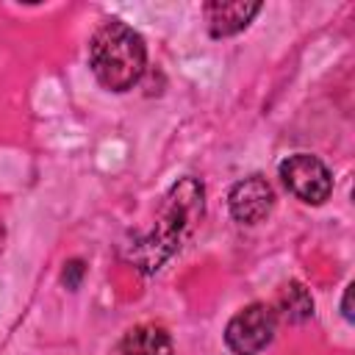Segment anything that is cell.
<instances>
[{"label": "cell", "instance_id": "4", "mask_svg": "<svg viewBox=\"0 0 355 355\" xmlns=\"http://www.w3.org/2000/svg\"><path fill=\"white\" fill-rule=\"evenodd\" d=\"M280 180L286 183V189L302 200L305 205H322L330 194H333V175L324 166V161H319L311 153H294L286 161H280Z\"/></svg>", "mask_w": 355, "mask_h": 355}, {"label": "cell", "instance_id": "7", "mask_svg": "<svg viewBox=\"0 0 355 355\" xmlns=\"http://www.w3.org/2000/svg\"><path fill=\"white\" fill-rule=\"evenodd\" d=\"M119 355H175V347L161 324H136L122 336Z\"/></svg>", "mask_w": 355, "mask_h": 355}, {"label": "cell", "instance_id": "3", "mask_svg": "<svg viewBox=\"0 0 355 355\" xmlns=\"http://www.w3.org/2000/svg\"><path fill=\"white\" fill-rule=\"evenodd\" d=\"M277 333V316L272 305L252 302L230 316L225 327V344L233 355H258L272 344Z\"/></svg>", "mask_w": 355, "mask_h": 355}, {"label": "cell", "instance_id": "8", "mask_svg": "<svg viewBox=\"0 0 355 355\" xmlns=\"http://www.w3.org/2000/svg\"><path fill=\"white\" fill-rule=\"evenodd\" d=\"M272 311H275L277 322L302 324V322H308L313 316V297L302 283L291 280L277 291V297L272 302Z\"/></svg>", "mask_w": 355, "mask_h": 355}, {"label": "cell", "instance_id": "5", "mask_svg": "<svg viewBox=\"0 0 355 355\" xmlns=\"http://www.w3.org/2000/svg\"><path fill=\"white\" fill-rule=\"evenodd\" d=\"M227 205H230V216L239 225H258L275 208V189L266 178L250 175V178L233 183V189L227 194Z\"/></svg>", "mask_w": 355, "mask_h": 355}, {"label": "cell", "instance_id": "11", "mask_svg": "<svg viewBox=\"0 0 355 355\" xmlns=\"http://www.w3.org/2000/svg\"><path fill=\"white\" fill-rule=\"evenodd\" d=\"M3 239H6V230H3V225H0V250H3Z\"/></svg>", "mask_w": 355, "mask_h": 355}, {"label": "cell", "instance_id": "2", "mask_svg": "<svg viewBox=\"0 0 355 355\" xmlns=\"http://www.w3.org/2000/svg\"><path fill=\"white\" fill-rule=\"evenodd\" d=\"M89 67L103 89L116 94L133 89L147 67L141 33L122 19L103 22L89 42Z\"/></svg>", "mask_w": 355, "mask_h": 355}, {"label": "cell", "instance_id": "10", "mask_svg": "<svg viewBox=\"0 0 355 355\" xmlns=\"http://www.w3.org/2000/svg\"><path fill=\"white\" fill-rule=\"evenodd\" d=\"M352 288H355V286L349 283V286L344 288V297H341V313H344V319H347V322H352V319H355V313H352Z\"/></svg>", "mask_w": 355, "mask_h": 355}, {"label": "cell", "instance_id": "6", "mask_svg": "<svg viewBox=\"0 0 355 355\" xmlns=\"http://www.w3.org/2000/svg\"><path fill=\"white\" fill-rule=\"evenodd\" d=\"M205 19H208V33L214 39L233 36L244 31L252 17L261 11V3H244V0H214L202 6Z\"/></svg>", "mask_w": 355, "mask_h": 355}, {"label": "cell", "instance_id": "1", "mask_svg": "<svg viewBox=\"0 0 355 355\" xmlns=\"http://www.w3.org/2000/svg\"><path fill=\"white\" fill-rule=\"evenodd\" d=\"M205 211V189L197 178H180L164 197L153 230L133 241L128 250V261H133L144 275L161 269L194 233Z\"/></svg>", "mask_w": 355, "mask_h": 355}, {"label": "cell", "instance_id": "9", "mask_svg": "<svg viewBox=\"0 0 355 355\" xmlns=\"http://www.w3.org/2000/svg\"><path fill=\"white\" fill-rule=\"evenodd\" d=\"M83 275H86V263L80 258H72L64 263V272H61V283L69 288V291H78L80 283H83Z\"/></svg>", "mask_w": 355, "mask_h": 355}]
</instances>
